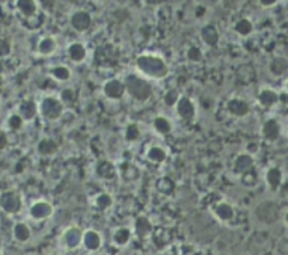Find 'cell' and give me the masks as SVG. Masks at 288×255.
Wrapping results in <instances>:
<instances>
[{
  "label": "cell",
  "mask_w": 288,
  "mask_h": 255,
  "mask_svg": "<svg viewBox=\"0 0 288 255\" xmlns=\"http://www.w3.org/2000/svg\"><path fill=\"white\" fill-rule=\"evenodd\" d=\"M83 234L84 232L80 230V227H69L62 236V243L68 250H76L83 244Z\"/></svg>",
  "instance_id": "6"
},
{
  "label": "cell",
  "mask_w": 288,
  "mask_h": 255,
  "mask_svg": "<svg viewBox=\"0 0 288 255\" xmlns=\"http://www.w3.org/2000/svg\"><path fill=\"white\" fill-rule=\"evenodd\" d=\"M53 255H58V254H53Z\"/></svg>",
  "instance_id": "52"
},
{
  "label": "cell",
  "mask_w": 288,
  "mask_h": 255,
  "mask_svg": "<svg viewBox=\"0 0 288 255\" xmlns=\"http://www.w3.org/2000/svg\"><path fill=\"white\" fill-rule=\"evenodd\" d=\"M103 91H104L107 98H110V100H120V98H122L124 93L127 90H125V84H124L121 80L111 79V80H108V82L104 84Z\"/></svg>",
  "instance_id": "8"
},
{
  "label": "cell",
  "mask_w": 288,
  "mask_h": 255,
  "mask_svg": "<svg viewBox=\"0 0 288 255\" xmlns=\"http://www.w3.org/2000/svg\"><path fill=\"white\" fill-rule=\"evenodd\" d=\"M187 58L191 62H200V60L203 59V53H201V51L198 49L197 46H193V48H190L189 52H187Z\"/></svg>",
  "instance_id": "40"
},
{
  "label": "cell",
  "mask_w": 288,
  "mask_h": 255,
  "mask_svg": "<svg viewBox=\"0 0 288 255\" xmlns=\"http://www.w3.org/2000/svg\"><path fill=\"white\" fill-rule=\"evenodd\" d=\"M258 100L260 105H263L266 108H270V107H273V105L279 103L280 97H279V94L274 90H272V89H263V90L259 93Z\"/></svg>",
  "instance_id": "18"
},
{
  "label": "cell",
  "mask_w": 288,
  "mask_h": 255,
  "mask_svg": "<svg viewBox=\"0 0 288 255\" xmlns=\"http://www.w3.org/2000/svg\"><path fill=\"white\" fill-rule=\"evenodd\" d=\"M51 75H52L56 80L65 82V80H68L69 77H70V70H69L66 66H56V68H53L52 70H51Z\"/></svg>",
  "instance_id": "35"
},
{
  "label": "cell",
  "mask_w": 288,
  "mask_h": 255,
  "mask_svg": "<svg viewBox=\"0 0 288 255\" xmlns=\"http://www.w3.org/2000/svg\"><path fill=\"white\" fill-rule=\"evenodd\" d=\"M24 125V120L20 117V114H13V115H10L7 120V127L11 129V130H20Z\"/></svg>",
  "instance_id": "37"
},
{
  "label": "cell",
  "mask_w": 288,
  "mask_h": 255,
  "mask_svg": "<svg viewBox=\"0 0 288 255\" xmlns=\"http://www.w3.org/2000/svg\"><path fill=\"white\" fill-rule=\"evenodd\" d=\"M288 70V62L284 58H276L270 63V72L274 76H283Z\"/></svg>",
  "instance_id": "29"
},
{
  "label": "cell",
  "mask_w": 288,
  "mask_h": 255,
  "mask_svg": "<svg viewBox=\"0 0 288 255\" xmlns=\"http://www.w3.org/2000/svg\"><path fill=\"white\" fill-rule=\"evenodd\" d=\"M214 215L220 219L221 222H231L235 218V209L231 203L228 202H218L214 206Z\"/></svg>",
  "instance_id": "10"
},
{
  "label": "cell",
  "mask_w": 288,
  "mask_h": 255,
  "mask_svg": "<svg viewBox=\"0 0 288 255\" xmlns=\"http://www.w3.org/2000/svg\"><path fill=\"white\" fill-rule=\"evenodd\" d=\"M62 100L63 101H66V103H69V101H73L75 100V91L70 90V89H66V90L62 91Z\"/></svg>",
  "instance_id": "43"
},
{
  "label": "cell",
  "mask_w": 288,
  "mask_h": 255,
  "mask_svg": "<svg viewBox=\"0 0 288 255\" xmlns=\"http://www.w3.org/2000/svg\"><path fill=\"white\" fill-rule=\"evenodd\" d=\"M137 68L144 73L145 76L151 77V79H165L169 73L166 62L159 58V56H153V55H141L137 59Z\"/></svg>",
  "instance_id": "1"
},
{
  "label": "cell",
  "mask_w": 288,
  "mask_h": 255,
  "mask_svg": "<svg viewBox=\"0 0 288 255\" xmlns=\"http://www.w3.org/2000/svg\"><path fill=\"white\" fill-rule=\"evenodd\" d=\"M256 216L260 222H263L266 225H272L274 222H277V219L280 216V209H279L277 203L272 202V201H266L258 206Z\"/></svg>",
  "instance_id": "5"
},
{
  "label": "cell",
  "mask_w": 288,
  "mask_h": 255,
  "mask_svg": "<svg viewBox=\"0 0 288 255\" xmlns=\"http://www.w3.org/2000/svg\"><path fill=\"white\" fill-rule=\"evenodd\" d=\"M131 236H132V233H131L128 227H120V229H117L113 234L114 244L118 246V247H124V246H127L129 243Z\"/></svg>",
  "instance_id": "23"
},
{
  "label": "cell",
  "mask_w": 288,
  "mask_h": 255,
  "mask_svg": "<svg viewBox=\"0 0 288 255\" xmlns=\"http://www.w3.org/2000/svg\"><path fill=\"white\" fill-rule=\"evenodd\" d=\"M276 3H277V0H260V4L265 7H272Z\"/></svg>",
  "instance_id": "45"
},
{
  "label": "cell",
  "mask_w": 288,
  "mask_h": 255,
  "mask_svg": "<svg viewBox=\"0 0 288 255\" xmlns=\"http://www.w3.org/2000/svg\"><path fill=\"white\" fill-rule=\"evenodd\" d=\"M17 8L25 17H31L37 13V4L34 0H17Z\"/></svg>",
  "instance_id": "26"
},
{
  "label": "cell",
  "mask_w": 288,
  "mask_h": 255,
  "mask_svg": "<svg viewBox=\"0 0 288 255\" xmlns=\"http://www.w3.org/2000/svg\"><path fill=\"white\" fill-rule=\"evenodd\" d=\"M166 255H176V254H166Z\"/></svg>",
  "instance_id": "49"
},
{
  "label": "cell",
  "mask_w": 288,
  "mask_h": 255,
  "mask_svg": "<svg viewBox=\"0 0 288 255\" xmlns=\"http://www.w3.org/2000/svg\"><path fill=\"white\" fill-rule=\"evenodd\" d=\"M284 222H286V225L288 226V212L286 213V216H284Z\"/></svg>",
  "instance_id": "47"
},
{
  "label": "cell",
  "mask_w": 288,
  "mask_h": 255,
  "mask_svg": "<svg viewBox=\"0 0 288 255\" xmlns=\"http://www.w3.org/2000/svg\"><path fill=\"white\" fill-rule=\"evenodd\" d=\"M146 1H148L149 4H158V3H160L162 0H146Z\"/></svg>",
  "instance_id": "46"
},
{
  "label": "cell",
  "mask_w": 288,
  "mask_h": 255,
  "mask_svg": "<svg viewBox=\"0 0 288 255\" xmlns=\"http://www.w3.org/2000/svg\"><path fill=\"white\" fill-rule=\"evenodd\" d=\"M255 76H256V73H255V69L252 65H242L236 70V79L242 84H251L255 80Z\"/></svg>",
  "instance_id": "20"
},
{
  "label": "cell",
  "mask_w": 288,
  "mask_h": 255,
  "mask_svg": "<svg viewBox=\"0 0 288 255\" xmlns=\"http://www.w3.org/2000/svg\"><path fill=\"white\" fill-rule=\"evenodd\" d=\"M56 49V42H55V39L51 37L44 38L41 42H39V45H38V51L41 55H51Z\"/></svg>",
  "instance_id": "31"
},
{
  "label": "cell",
  "mask_w": 288,
  "mask_h": 255,
  "mask_svg": "<svg viewBox=\"0 0 288 255\" xmlns=\"http://www.w3.org/2000/svg\"><path fill=\"white\" fill-rule=\"evenodd\" d=\"M96 171H97V175H99L100 178L111 180V178H114V175H115V167H114V164L111 161H108V160H101L99 164H97Z\"/></svg>",
  "instance_id": "21"
},
{
  "label": "cell",
  "mask_w": 288,
  "mask_h": 255,
  "mask_svg": "<svg viewBox=\"0 0 288 255\" xmlns=\"http://www.w3.org/2000/svg\"><path fill=\"white\" fill-rule=\"evenodd\" d=\"M13 237L18 243H27L31 239V229L30 226L24 222H18L15 223L13 227Z\"/></svg>",
  "instance_id": "19"
},
{
  "label": "cell",
  "mask_w": 288,
  "mask_h": 255,
  "mask_svg": "<svg viewBox=\"0 0 288 255\" xmlns=\"http://www.w3.org/2000/svg\"><path fill=\"white\" fill-rule=\"evenodd\" d=\"M101 236L96 230H87L83 234V246L89 251H97L101 247Z\"/></svg>",
  "instance_id": "14"
},
{
  "label": "cell",
  "mask_w": 288,
  "mask_h": 255,
  "mask_svg": "<svg viewBox=\"0 0 288 255\" xmlns=\"http://www.w3.org/2000/svg\"><path fill=\"white\" fill-rule=\"evenodd\" d=\"M0 255H3V254H1V253H0Z\"/></svg>",
  "instance_id": "51"
},
{
  "label": "cell",
  "mask_w": 288,
  "mask_h": 255,
  "mask_svg": "<svg viewBox=\"0 0 288 255\" xmlns=\"http://www.w3.org/2000/svg\"><path fill=\"white\" fill-rule=\"evenodd\" d=\"M68 55L73 62H82L86 58V49H84V46L82 44L76 42V44H72L69 46Z\"/></svg>",
  "instance_id": "28"
},
{
  "label": "cell",
  "mask_w": 288,
  "mask_h": 255,
  "mask_svg": "<svg viewBox=\"0 0 288 255\" xmlns=\"http://www.w3.org/2000/svg\"><path fill=\"white\" fill-rule=\"evenodd\" d=\"M121 175L127 181H132V180H137L139 174H138L137 167H134L132 164H127L125 167H124V168H122Z\"/></svg>",
  "instance_id": "38"
},
{
  "label": "cell",
  "mask_w": 288,
  "mask_h": 255,
  "mask_svg": "<svg viewBox=\"0 0 288 255\" xmlns=\"http://www.w3.org/2000/svg\"><path fill=\"white\" fill-rule=\"evenodd\" d=\"M10 51H11L10 44H8L7 41H4V39L0 38V56H1V58L7 56L8 53H10Z\"/></svg>",
  "instance_id": "42"
},
{
  "label": "cell",
  "mask_w": 288,
  "mask_h": 255,
  "mask_svg": "<svg viewBox=\"0 0 288 255\" xmlns=\"http://www.w3.org/2000/svg\"><path fill=\"white\" fill-rule=\"evenodd\" d=\"M139 137H141V130L137 124H129L125 129V139L128 142H137Z\"/></svg>",
  "instance_id": "34"
},
{
  "label": "cell",
  "mask_w": 288,
  "mask_h": 255,
  "mask_svg": "<svg viewBox=\"0 0 288 255\" xmlns=\"http://www.w3.org/2000/svg\"><path fill=\"white\" fill-rule=\"evenodd\" d=\"M262 133H263V136H265L267 140L276 142V140L280 137L281 133L280 124L276 120H267L265 122L263 128H262Z\"/></svg>",
  "instance_id": "11"
},
{
  "label": "cell",
  "mask_w": 288,
  "mask_h": 255,
  "mask_svg": "<svg viewBox=\"0 0 288 255\" xmlns=\"http://www.w3.org/2000/svg\"><path fill=\"white\" fill-rule=\"evenodd\" d=\"M156 187H158V191L162 192V194H170L175 189V184H173V181L170 180V178L165 177V178H160L158 181Z\"/></svg>",
  "instance_id": "36"
},
{
  "label": "cell",
  "mask_w": 288,
  "mask_h": 255,
  "mask_svg": "<svg viewBox=\"0 0 288 255\" xmlns=\"http://www.w3.org/2000/svg\"><path fill=\"white\" fill-rule=\"evenodd\" d=\"M124 84H125L127 93L138 101H146L152 97V93H153L152 86L146 80L138 77V76H127L124 80Z\"/></svg>",
  "instance_id": "2"
},
{
  "label": "cell",
  "mask_w": 288,
  "mask_h": 255,
  "mask_svg": "<svg viewBox=\"0 0 288 255\" xmlns=\"http://www.w3.org/2000/svg\"><path fill=\"white\" fill-rule=\"evenodd\" d=\"M7 146V136L4 132L0 130V150H3Z\"/></svg>",
  "instance_id": "44"
},
{
  "label": "cell",
  "mask_w": 288,
  "mask_h": 255,
  "mask_svg": "<svg viewBox=\"0 0 288 255\" xmlns=\"http://www.w3.org/2000/svg\"><path fill=\"white\" fill-rule=\"evenodd\" d=\"M0 208L8 215H17L23 208L21 195L17 191H13V189L4 191L0 195Z\"/></svg>",
  "instance_id": "4"
},
{
  "label": "cell",
  "mask_w": 288,
  "mask_h": 255,
  "mask_svg": "<svg viewBox=\"0 0 288 255\" xmlns=\"http://www.w3.org/2000/svg\"><path fill=\"white\" fill-rule=\"evenodd\" d=\"M153 128L160 135H169L170 130H172V124L165 117H158L156 120L153 121Z\"/></svg>",
  "instance_id": "30"
},
{
  "label": "cell",
  "mask_w": 288,
  "mask_h": 255,
  "mask_svg": "<svg viewBox=\"0 0 288 255\" xmlns=\"http://www.w3.org/2000/svg\"><path fill=\"white\" fill-rule=\"evenodd\" d=\"M201 37H203V41H204L207 45L213 46L218 42V38H220V34L215 27L213 25H207L201 30Z\"/></svg>",
  "instance_id": "25"
},
{
  "label": "cell",
  "mask_w": 288,
  "mask_h": 255,
  "mask_svg": "<svg viewBox=\"0 0 288 255\" xmlns=\"http://www.w3.org/2000/svg\"><path fill=\"white\" fill-rule=\"evenodd\" d=\"M266 182L267 185L272 188L273 191L279 189L283 182V171H281L279 167H272L267 170L266 173Z\"/></svg>",
  "instance_id": "17"
},
{
  "label": "cell",
  "mask_w": 288,
  "mask_h": 255,
  "mask_svg": "<svg viewBox=\"0 0 288 255\" xmlns=\"http://www.w3.org/2000/svg\"><path fill=\"white\" fill-rule=\"evenodd\" d=\"M253 30V25L252 23L248 20V18H242V20H239L238 23L235 24V31L238 34H241V35H249Z\"/></svg>",
  "instance_id": "33"
},
{
  "label": "cell",
  "mask_w": 288,
  "mask_h": 255,
  "mask_svg": "<svg viewBox=\"0 0 288 255\" xmlns=\"http://www.w3.org/2000/svg\"><path fill=\"white\" fill-rule=\"evenodd\" d=\"M287 90H288V82H287Z\"/></svg>",
  "instance_id": "50"
},
{
  "label": "cell",
  "mask_w": 288,
  "mask_h": 255,
  "mask_svg": "<svg viewBox=\"0 0 288 255\" xmlns=\"http://www.w3.org/2000/svg\"><path fill=\"white\" fill-rule=\"evenodd\" d=\"M146 157L149 158L152 163L160 164V163H163L167 158V153L165 151V149H162L159 146H153V147H151V149L148 150Z\"/></svg>",
  "instance_id": "27"
},
{
  "label": "cell",
  "mask_w": 288,
  "mask_h": 255,
  "mask_svg": "<svg viewBox=\"0 0 288 255\" xmlns=\"http://www.w3.org/2000/svg\"><path fill=\"white\" fill-rule=\"evenodd\" d=\"M253 167V158L249 154H239L234 164V173L238 175H243L245 173L251 171Z\"/></svg>",
  "instance_id": "15"
},
{
  "label": "cell",
  "mask_w": 288,
  "mask_h": 255,
  "mask_svg": "<svg viewBox=\"0 0 288 255\" xmlns=\"http://www.w3.org/2000/svg\"><path fill=\"white\" fill-rule=\"evenodd\" d=\"M227 107L229 113L232 114V115H235V117H239V118L246 117V115L249 114V104H248L246 101L241 100V98H232V100H229Z\"/></svg>",
  "instance_id": "13"
},
{
  "label": "cell",
  "mask_w": 288,
  "mask_h": 255,
  "mask_svg": "<svg viewBox=\"0 0 288 255\" xmlns=\"http://www.w3.org/2000/svg\"><path fill=\"white\" fill-rule=\"evenodd\" d=\"M179 100H180V98H179V93L176 90H173V89L167 91L166 94H165V98H163V101H165V104H166L167 107H173V105H176L179 103Z\"/></svg>",
  "instance_id": "39"
},
{
  "label": "cell",
  "mask_w": 288,
  "mask_h": 255,
  "mask_svg": "<svg viewBox=\"0 0 288 255\" xmlns=\"http://www.w3.org/2000/svg\"><path fill=\"white\" fill-rule=\"evenodd\" d=\"M265 255H272V254H270V253H267V254H265Z\"/></svg>",
  "instance_id": "48"
},
{
  "label": "cell",
  "mask_w": 288,
  "mask_h": 255,
  "mask_svg": "<svg viewBox=\"0 0 288 255\" xmlns=\"http://www.w3.org/2000/svg\"><path fill=\"white\" fill-rule=\"evenodd\" d=\"M176 111L184 121H191L196 117V105L187 97H182L176 104Z\"/></svg>",
  "instance_id": "9"
},
{
  "label": "cell",
  "mask_w": 288,
  "mask_h": 255,
  "mask_svg": "<svg viewBox=\"0 0 288 255\" xmlns=\"http://www.w3.org/2000/svg\"><path fill=\"white\" fill-rule=\"evenodd\" d=\"M94 205L96 208L100 210H107L108 208L113 206V198L108 194H99L97 198L94 199Z\"/></svg>",
  "instance_id": "32"
},
{
  "label": "cell",
  "mask_w": 288,
  "mask_h": 255,
  "mask_svg": "<svg viewBox=\"0 0 288 255\" xmlns=\"http://www.w3.org/2000/svg\"><path fill=\"white\" fill-rule=\"evenodd\" d=\"M53 213V208L52 205L46 201H37L31 205L30 208V216L31 219L34 220H46L52 216Z\"/></svg>",
  "instance_id": "7"
},
{
  "label": "cell",
  "mask_w": 288,
  "mask_h": 255,
  "mask_svg": "<svg viewBox=\"0 0 288 255\" xmlns=\"http://www.w3.org/2000/svg\"><path fill=\"white\" fill-rule=\"evenodd\" d=\"M37 150L39 151V154H42V156H52V154H55V153L58 151V144H56V142L52 140V139L45 137V139H42L41 142L38 143Z\"/></svg>",
  "instance_id": "24"
},
{
  "label": "cell",
  "mask_w": 288,
  "mask_h": 255,
  "mask_svg": "<svg viewBox=\"0 0 288 255\" xmlns=\"http://www.w3.org/2000/svg\"><path fill=\"white\" fill-rule=\"evenodd\" d=\"M70 24L76 31L89 30L91 24V17L87 11H76L70 18Z\"/></svg>",
  "instance_id": "12"
},
{
  "label": "cell",
  "mask_w": 288,
  "mask_h": 255,
  "mask_svg": "<svg viewBox=\"0 0 288 255\" xmlns=\"http://www.w3.org/2000/svg\"><path fill=\"white\" fill-rule=\"evenodd\" d=\"M38 111L45 120L56 121L59 120L63 114V105L58 98L45 97L38 105Z\"/></svg>",
  "instance_id": "3"
},
{
  "label": "cell",
  "mask_w": 288,
  "mask_h": 255,
  "mask_svg": "<svg viewBox=\"0 0 288 255\" xmlns=\"http://www.w3.org/2000/svg\"><path fill=\"white\" fill-rule=\"evenodd\" d=\"M38 108L35 103L32 100H24L21 101V104L18 107V114L24 121H31L34 120V117L37 115Z\"/></svg>",
  "instance_id": "16"
},
{
  "label": "cell",
  "mask_w": 288,
  "mask_h": 255,
  "mask_svg": "<svg viewBox=\"0 0 288 255\" xmlns=\"http://www.w3.org/2000/svg\"><path fill=\"white\" fill-rule=\"evenodd\" d=\"M153 230V227H152L151 220L148 218H145V216H139L137 219V222H135V233H137V236L139 237H148L149 234Z\"/></svg>",
  "instance_id": "22"
},
{
  "label": "cell",
  "mask_w": 288,
  "mask_h": 255,
  "mask_svg": "<svg viewBox=\"0 0 288 255\" xmlns=\"http://www.w3.org/2000/svg\"><path fill=\"white\" fill-rule=\"evenodd\" d=\"M242 177V182L243 185H248V187H253L255 184H256V174L253 173V171H248V173H245Z\"/></svg>",
  "instance_id": "41"
}]
</instances>
